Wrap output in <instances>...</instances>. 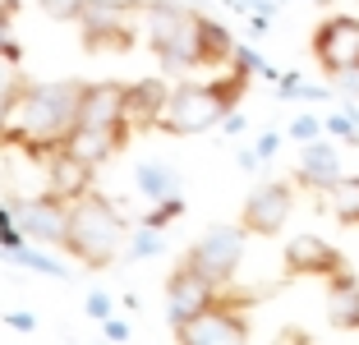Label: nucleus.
Here are the masks:
<instances>
[{
	"label": "nucleus",
	"instance_id": "obj_1",
	"mask_svg": "<svg viewBox=\"0 0 359 345\" xmlns=\"http://www.w3.org/2000/svg\"><path fill=\"white\" fill-rule=\"evenodd\" d=\"M83 79H55V83H28L19 111H14L10 129H5V147H23L32 161H46L65 138L74 134L79 115H83Z\"/></svg>",
	"mask_w": 359,
	"mask_h": 345
},
{
	"label": "nucleus",
	"instance_id": "obj_2",
	"mask_svg": "<svg viewBox=\"0 0 359 345\" xmlns=\"http://www.w3.org/2000/svg\"><path fill=\"white\" fill-rule=\"evenodd\" d=\"M125 244V217L106 194L88 189L79 198H69V221H65V240L60 249L74 262H83L88 272H106L120 258Z\"/></svg>",
	"mask_w": 359,
	"mask_h": 345
},
{
	"label": "nucleus",
	"instance_id": "obj_3",
	"mask_svg": "<svg viewBox=\"0 0 359 345\" xmlns=\"http://www.w3.org/2000/svg\"><path fill=\"white\" fill-rule=\"evenodd\" d=\"M143 23H148V46L157 51L166 74L212 65L208 60V19L184 10L180 0H143Z\"/></svg>",
	"mask_w": 359,
	"mask_h": 345
},
{
	"label": "nucleus",
	"instance_id": "obj_4",
	"mask_svg": "<svg viewBox=\"0 0 359 345\" xmlns=\"http://www.w3.org/2000/svg\"><path fill=\"white\" fill-rule=\"evenodd\" d=\"M254 299V290H231L226 285L222 299L212 304L208 313L189 318V323H175L170 327V336L184 345H244L249 341V323H244V304Z\"/></svg>",
	"mask_w": 359,
	"mask_h": 345
},
{
	"label": "nucleus",
	"instance_id": "obj_5",
	"mask_svg": "<svg viewBox=\"0 0 359 345\" xmlns=\"http://www.w3.org/2000/svg\"><path fill=\"white\" fill-rule=\"evenodd\" d=\"M138 14H143V0H83L74 23L88 51H129Z\"/></svg>",
	"mask_w": 359,
	"mask_h": 345
},
{
	"label": "nucleus",
	"instance_id": "obj_6",
	"mask_svg": "<svg viewBox=\"0 0 359 345\" xmlns=\"http://www.w3.org/2000/svg\"><path fill=\"white\" fill-rule=\"evenodd\" d=\"M226 115L231 111H226L217 83H180V88H170V102L161 111L157 129L170 138H189V134H203V129L222 125Z\"/></svg>",
	"mask_w": 359,
	"mask_h": 345
},
{
	"label": "nucleus",
	"instance_id": "obj_7",
	"mask_svg": "<svg viewBox=\"0 0 359 345\" xmlns=\"http://www.w3.org/2000/svg\"><path fill=\"white\" fill-rule=\"evenodd\" d=\"M222 290H226V285L217 281V276H208L198 262L184 253V258L175 262V272L166 276V313H170V327L189 323V318H198V313H208L212 304L222 299Z\"/></svg>",
	"mask_w": 359,
	"mask_h": 345
},
{
	"label": "nucleus",
	"instance_id": "obj_8",
	"mask_svg": "<svg viewBox=\"0 0 359 345\" xmlns=\"http://www.w3.org/2000/svg\"><path fill=\"white\" fill-rule=\"evenodd\" d=\"M125 88L129 83H116V79H97V83H88L83 115H79V125L111 129V134L120 138V147H129V138H134V120H129V111H125Z\"/></svg>",
	"mask_w": 359,
	"mask_h": 345
},
{
	"label": "nucleus",
	"instance_id": "obj_9",
	"mask_svg": "<svg viewBox=\"0 0 359 345\" xmlns=\"http://www.w3.org/2000/svg\"><path fill=\"white\" fill-rule=\"evenodd\" d=\"M244 235H249L244 226H212L189 249V258L198 262L208 276H217L222 285H231L235 272H240V258H244Z\"/></svg>",
	"mask_w": 359,
	"mask_h": 345
},
{
	"label": "nucleus",
	"instance_id": "obj_10",
	"mask_svg": "<svg viewBox=\"0 0 359 345\" xmlns=\"http://www.w3.org/2000/svg\"><path fill=\"white\" fill-rule=\"evenodd\" d=\"M313 55L327 74H341L350 65H359V19L355 14H332V19L318 23Z\"/></svg>",
	"mask_w": 359,
	"mask_h": 345
},
{
	"label": "nucleus",
	"instance_id": "obj_11",
	"mask_svg": "<svg viewBox=\"0 0 359 345\" xmlns=\"http://www.w3.org/2000/svg\"><path fill=\"white\" fill-rule=\"evenodd\" d=\"M290 208H295V194H290V184H281V180H267V184H258L254 194L244 198L240 226L249 230V235H281Z\"/></svg>",
	"mask_w": 359,
	"mask_h": 345
},
{
	"label": "nucleus",
	"instance_id": "obj_12",
	"mask_svg": "<svg viewBox=\"0 0 359 345\" xmlns=\"http://www.w3.org/2000/svg\"><path fill=\"white\" fill-rule=\"evenodd\" d=\"M14 217H19L23 235L37 244H55L60 249L65 240V221H69V198H60V194H37V198H23L19 208H14Z\"/></svg>",
	"mask_w": 359,
	"mask_h": 345
},
{
	"label": "nucleus",
	"instance_id": "obj_13",
	"mask_svg": "<svg viewBox=\"0 0 359 345\" xmlns=\"http://www.w3.org/2000/svg\"><path fill=\"white\" fill-rule=\"evenodd\" d=\"M285 272L290 276H337L346 272V262L332 244H323L318 235H295V240L285 244Z\"/></svg>",
	"mask_w": 359,
	"mask_h": 345
},
{
	"label": "nucleus",
	"instance_id": "obj_14",
	"mask_svg": "<svg viewBox=\"0 0 359 345\" xmlns=\"http://www.w3.org/2000/svg\"><path fill=\"white\" fill-rule=\"evenodd\" d=\"M42 166H46V189L60 194V198H79V194H88V189H93V175H97V166L79 161L69 147H55Z\"/></svg>",
	"mask_w": 359,
	"mask_h": 345
},
{
	"label": "nucleus",
	"instance_id": "obj_15",
	"mask_svg": "<svg viewBox=\"0 0 359 345\" xmlns=\"http://www.w3.org/2000/svg\"><path fill=\"white\" fill-rule=\"evenodd\" d=\"M166 102H170V88L161 83V79H134V83L125 88V111H129V120H134V129H143V134L157 129Z\"/></svg>",
	"mask_w": 359,
	"mask_h": 345
},
{
	"label": "nucleus",
	"instance_id": "obj_16",
	"mask_svg": "<svg viewBox=\"0 0 359 345\" xmlns=\"http://www.w3.org/2000/svg\"><path fill=\"white\" fill-rule=\"evenodd\" d=\"M341 180V161H337V147L332 143H304V157H299V170H295V184L304 189H323L332 194V184Z\"/></svg>",
	"mask_w": 359,
	"mask_h": 345
},
{
	"label": "nucleus",
	"instance_id": "obj_17",
	"mask_svg": "<svg viewBox=\"0 0 359 345\" xmlns=\"http://www.w3.org/2000/svg\"><path fill=\"white\" fill-rule=\"evenodd\" d=\"M23 93H28V79H23L19 60H5L0 55V147H5V129H10L14 111H19Z\"/></svg>",
	"mask_w": 359,
	"mask_h": 345
},
{
	"label": "nucleus",
	"instance_id": "obj_18",
	"mask_svg": "<svg viewBox=\"0 0 359 345\" xmlns=\"http://www.w3.org/2000/svg\"><path fill=\"white\" fill-rule=\"evenodd\" d=\"M332 323L337 327H359V281L350 272L332 276Z\"/></svg>",
	"mask_w": 359,
	"mask_h": 345
},
{
	"label": "nucleus",
	"instance_id": "obj_19",
	"mask_svg": "<svg viewBox=\"0 0 359 345\" xmlns=\"http://www.w3.org/2000/svg\"><path fill=\"white\" fill-rule=\"evenodd\" d=\"M332 212L346 226H359V175H341L332 184Z\"/></svg>",
	"mask_w": 359,
	"mask_h": 345
},
{
	"label": "nucleus",
	"instance_id": "obj_20",
	"mask_svg": "<svg viewBox=\"0 0 359 345\" xmlns=\"http://www.w3.org/2000/svg\"><path fill=\"white\" fill-rule=\"evenodd\" d=\"M134 180L148 198H170V194H175V170L170 166H138Z\"/></svg>",
	"mask_w": 359,
	"mask_h": 345
},
{
	"label": "nucleus",
	"instance_id": "obj_21",
	"mask_svg": "<svg viewBox=\"0 0 359 345\" xmlns=\"http://www.w3.org/2000/svg\"><path fill=\"white\" fill-rule=\"evenodd\" d=\"M14 19H19V0H0V55L23 60V46L14 42Z\"/></svg>",
	"mask_w": 359,
	"mask_h": 345
},
{
	"label": "nucleus",
	"instance_id": "obj_22",
	"mask_svg": "<svg viewBox=\"0 0 359 345\" xmlns=\"http://www.w3.org/2000/svg\"><path fill=\"white\" fill-rule=\"evenodd\" d=\"M10 262H19V267H32V272H46V276H65V262H55L51 253H42V249H14V253H5Z\"/></svg>",
	"mask_w": 359,
	"mask_h": 345
},
{
	"label": "nucleus",
	"instance_id": "obj_23",
	"mask_svg": "<svg viewBox=\"0 0 359 345\" xmlns=\"http://www.w3.org/2000/svg\"><path fill=\"white\" fill-rule=\"evenodd\" d=\"M281 97H285V102H295V97H299V102H323V97H332V93H327V88H309L299 74H281Z\"/></svg>",
	"mask_w": 359,
	"mask_h": 345
},
{
	"label": "nucleus",
	"instance_id": "obj_24",
	"mask_svg": "<svg viewBox=\"0 0 359 345\" xmlns=\"http://www.w3.org/2000/svg\"><path fill=\"white\" fill-rule=\"evenodd\" d=\"M152 253H161V235H157V226H143L138 240L125 249V258H152Z\"/></svg>",
	"mask_w": 359,
	"mask_h": 345
},
{
	"label": "nucleus",
	"instance_id": "obj_25",
	"mask_svg": "<svg viewBox=\"0 0 359 345\" xmlns=\"http://www.w3.org/2000/svg\"><path fill=\"white\" fill-rule=\"evenodd\" d=\"M180 212H184V203H180L175 194H170V198H157V208L148 212V221H143V226H157V230H161V226H170Z\"/></svg>",
	"mask_w": 359,
	"mask_h": 345
},
{
	"label": "nucleus",
	"instance_id": "obj_26",
	"mask_svg": "<svg viewBox=\"0 0 359 345\" xmlns=\"http://www.w3.org/2000/svg\"><path fill=\"white\" fill-rule=\"evenodd\" d=\"M37 5H42L46 14H51V19H79V10H83V0H37Z\"/></svg>",
	"mask_w": 359,
	"mask_h": 345
},
{
	"label": "nucleus",
	"instance_id": "obj_27",
	"mask_svg": "<svg viewBox=\"0 0 359 345\" xmlns=\"http://www.w3.org/2000/svg\"><path fill=\"white\" fill-rule=\"evenodd\" d=\"M327 134H332V138H346V143H359L355 115H332V120H327Z\"/></svg>",
	"mask_w": 359,
	"mask_h": 345
},
{
	"label": "nucleus",
	"instance_id": "obj_28",
	"mask_svg": "<svg viewBox=\"0 0 359 345\" xmlns=\"http://www.w3.org/2000/svg\"><path fill=\"white\" fill-rule=\"evenodd\" d=\"M332 88H337L341 97H355V102H359V65H350V69L332 74Z\"/></svg>",
	"mask_w": 359,
	"mask_h": 345
},
{
	"label": "nucleus",
	"instance_id": "obj_29",
	"mask_svg": "<svg viewBox=\"0 0 359 345\" xmlns=\"http://www.w3.org/2000/svg\"><path fill=\"white\" fill-rule=\"evenodd\" d=\"M318 129H323V125H318L313 115H295V125H290V138H295V143H313Z\"/></svg>",
	"mask_w": 359,
	"mask_h": 345
},
{
	"label": "nucleus",
	"instance_id": "obj_30",
	"mask_svg": "<svg viewBox=\"0 0 359 345\" xmlns=\"http://www.w3.org/2000/svg\"><path fill=\"white\" fill-rule=\"evenodd\" d=\"M88 313L106 323V318H111V295H106V290H93V295H88Z\"/></svg>",
	"mask_w": 359,
	"mask_h": 345
},
{
	"label": "nucleus",
	"instance_id": "obj_31",
	"mask_svg": "<svg viewBox=\"0 0 359 345\" xmlns=\"http://www.w3.org/2000/svg\"><path fill=\"white\" fill-rule=\"evenodd\" d=\"M102 336H106V341H129V323H120V318H106V323H102Z\"/></svg>",
	"mask_w": 359,
	"mask_h": 345
},
{
	"label": "nucleus",
	"instance_id": "obj_32",
	"mask_svg": "<svg viewBox=\"0 0 359 345\" xmlns=\"http://www.w3.org/2000/svg\"><path fill=\"white\" fill-rule=\"evenodd\" d=\"M276 147H281V134H263V138H258V147H254L258 161H272V157H276Z\"/></svg>",
	"mask_w": 359,
	"mask_h": 345
},
{
	"label": "nucleus",
	"instance_id": "obj_33",
	"mask_svg": "<svg viewBox=\"0 0 359 345\" xmlns=\"http://www.w3.org/2000/svg\"><path fill=\"white\" fill-rule=\"evenodd\" d=\"M5 323H10L14 332H37V318H32V313H10Z\"/></svg>",
	"mask_w": 359,
	"mask_h": 345
}]
</instances>
